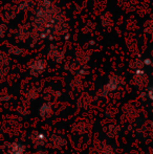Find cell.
Returning <instances> with one entry per match:
<instances>
[{
  "instance_id": "2",
  "label": "cell",
  "mask_w": 153,
  "mask_h": 154,
  "mask_svg": "<svg viewBox=\"0 0 153 154\" xmlns=\"http://www.w3.org/2000/svg\"><path fill=\"white\" fill-rule=\"evenodd\" d=\"M40 113H41V116H42L43 118H46V116H48L49 114L51 113L50 106H49V105H42L41 110H40Z\"/></svg>"
},
{
  "instance_id": "1",
  "label": "cell",
  "mask_w": 153,
  "mask_h": 154,
  "mask_svg": "<svg viewBox=\"0 0 153 154\" xmlns=\"http://www.w3.org/2000/svg\"><path fill=\"white\" fill-rule=\"evenodd\" d=\"M8 154H24V147L21 144L14 143L8 148Z\"/></svg>"
}]
</instances>
